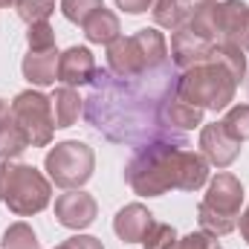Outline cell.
<instances>
[{
    "mask_svg": "<svg viewBox=\"0 0 249 249\" xmlns=\"http://www.w3.org/2000/svg\"><path fill=\"white\" fill-rule=\"evenodd\" d=\"M197 220H200V229H203L209 238H223V235H229V232L238 226V220L223 217V214L212 212V209L203 206V203H200V209H197Z\"/></svg>",
    "mask_w": 249,
    "mask_h": 249,
    "instance_id": "cell-22",
    "label": "cell"
},
{
    "mask_svg": "<svg viewBox=\"0 0 249 249\" xmlns=\"http://www.w3.org/2000/svg\"><path fill=\"white\" fill-rule=\"evenodd\" d=\"M214 249H220V247H214Z\"/></svg>",
    "mask_w": 249,
    "mask_h": 249,
    "instance_id": "cell-34",
    "label": "cell"
},
{
    "mask_svg": "<svg viewBox=\"0 0 249 249\" xmlns=\"http://www.w3.org/2000/svg\"><path fill=\"white\" fill-rule=\"evenodd\" d=\"M247 75V55L232 44H217L212 61L194 64L177 78V99L200 110H226Z\"/></svg>",
    "mask_w": 249,
    "mask_h": 249,
    "instance_id": "cell-3",
    "label": "cell"
},
{
    "mask_svg": "<svg viewBox=\"0 0 249 249\" xmlns=\"http://www.w3.org/2000/svg\"><path fill=\"white\" fill-rule=\"evenodd\" d=\"M151 3L154 0H116V6L127 12V15H142V12H148L151 9Z\"/></svg>",
    "mask_w": 249,
    "mask_h": 249,
    "instance_id": "cell-31",
    "label": "cell"
},
{
    "mask_svg": "<svg viewBox=\"0 0 249 249\" xmlns=\"http://www.w3.org/2000/svg\"><path fill=\"white\" fill-rule=\"evenodd\" d=\"M174 244H177V232L168 223H151V229L142 238V247L145 249H171Z\"/></svg>",
    "mask_w": 249,
    "mask_h": 249,
    "instance_id": "cell-26",
    "label": "cell"
},
{
    "mask_svg": "<svg viewBox=\"0 0 249 249\" xmlns=\"http://www.w3.org/2000/svg\"><path fill=\"white\" fill-rule=\"evenodd\" d=\"M53 12H55V0H18V15L29 26L47 20Z\"/></svg>",
    "mask_w": 249,
    "mask_h": 249,
    "instance_id": "cell-25",
    "label": "cell"
},
{
    "mask_svg": "<svg viewBox=\"0 0 249 249\" xmlns=\"http://www.w3.org/2000/svg\"><path fill=\"white\" fill-rule=\"evenodd\" d=\"M241 203H244V188H241V180L235 174H217L212 183H209V191L203 197V206H209L212 212L223 214V217H232L238 220L241 214Z\"/></svg>",
    "mask_w": 249,
    "mask_h": 249,
    "instance_id": "cell-8",
    "label": "cell"
},
{
    "mask_svg": "<svg viewBox=\"0 0 249 249\" xmlns=\"http://www.w3.org/2000/svg\"><path fill=\"white\" fill-rule=\"evenodd\" d=\"M165 124H168L174 133L188 130V127H197V124H203V110L174 96V99H168V105H165Z\"/></svg>",
    "mask_w": 249,
    "mask_h": 249,
    "instance_id": "cell-21",
    "label": "cell"
},
{
    "mask_svg": "<svg viewBox=\"0 0 249 249\" xmlns=\"http://www.w3.org/2000/svg\"><path fill=\"white\" fill-rule=\"evenodd\" d=\"M26 148H29V139L15 119L12 105L6 99H0V160H15Z\"/></svg>",
    "mask_w": 249,
    "mask_h": 249,
    "instance_id": "cell-15",
    "label": "cell"
},
{
    "mask_svg": "<svg viewBox=\"0 0 249 249\" xmlns=\"http://www.w3.org/2000/svg\"><path fill=\"white\" fill-rule=\"evenodd\" d=\"M96 75V61L87 47H70L58 58V81L64 87H81L90 84Z\"/></svg>",
    "mask_w": 249,
    "mask_h": 249,
    "instance_id": "cell-13",
    "label": "cell"
},
{
    "mask_svg": "<svg viewBox=\"0 0 249 249\" xmlns=\"http://www.w3.org/2000/svg\"><path fill=\"white\" fill-rule=\"evenodd\" d=\"M3 249H41L32 226L26 223H12L6 232H3Z\"/></svg>",
    "mask_w": 249,
    "mask_h": 249,
    "instance_id": "cell-24",
    "label": "cell"
},
{
    "mask_svg": "<svg viewBox=\"0 0 249 249\" xmlns=\"http://www.w3.org/2000/svg\"><path fill=\"white\" fill-rule=\"evenodd\" d=\"M220 124L226 127V133L238 142H247L249 139V105H235L229 107V113L220 119Z\"/></svg>",
    "mask_w": 249,
    "mask_h": 249,
    "instance_id": "cell-23",
    "label": "cell"
},
{
    "mask_svg": "<svg viewBox=\"0 0 249 249\" xmlns=\"http://www.w3.org/2000/svg\"><path fill=\"white\" fill-rule=\"evenodd\" d=\"M191 3L188 0H157L154 3V20H157V26H162V29H171V32H177V29H183L188 23V18H191Z\"/></svg>",
    "mask_w": 249,
    "mask_h": 249,
    "instance_id": "cell-18",
    "label": "cell"
},
{
    "mask_svg": "<svg viewBox=\"0 0 249 249\" xmlns=\"http://www.w3.org/2000/svg\"><path fill=\"white\" fill-rule=\"evenodd\" d=\"M96 214H99L96 200L81 188H70L55 200V217L67 229H87L96 220Z\"/></svg>",
    "mask_w": 249,
    "mask_h": 249,
    "instance_id": "cell-9",
    "label": "cell"
},
{
    "mask_svg": "<svg viewBox=\"0 0 249 249\" xmlns=\"http://www.w3.org/2000/svg\"><path fill=\"white\" fill-rule=\"evenodd\" d=\"M58 53L55 50H44V53H32L23 58V78L35 87H47L53 81H58Z\"/></svg>",
    "mask_w": 249,
    "mask_h": 249,
    "instance_id": "cell-16",
    "label": "cell"
},
{
    "mask_svg": "<svg viewBox=\"0 0 249 249\" xmlns=\"http://www.w3.org/2000/svg\"><path fill=\"white\" fill-rule=\"evenodd\" d=\"M53 186L32 165H15L9 160L0 162V203H6L18 217H32L50 206Z\"/></svg>",
    "mask_w": 249,
    "mask_h": 249,
    "instance_id": "cell-4",
    "label": "cell"
},
{
    "mask_svg": "<svg viewBox=\"0 0 249 249\" xmlns=\"http://www.w3.org/2000/svg\"><path fill=\"white\" fill-rule=\"evenodd\" d=\"M26 44L32 53H44V50H55V29L41 20V23H32L29 32H26Z\"/></svg>",
    "mask_w": 249,
    "mask_h": 249,
    "instance_id": "cell-27",
    "label": "cell"
},
{
    "mask_svg": "<svg viewBox=\"0 0 249 249\" xmlns=\"http://www.w3.org/2000/svg\"><path fill=\"white\" fill-rule=\"evenodd\" d=\"M84 38L90 41V44H105V47H110L116 38H119V32H122V26H119V18L110 12V9H96L84 23Z\"/></svg>",
    "mask_w": 249,
    "mask_h": 249,
    "instance_id": "cell-17",
    "label": "cell"
},
{
    "mask_svg": "<svg viewBox=\"0 0 249 249\" xmlns=\"http://www.w3.org/2000/svg\"><path fill=\"white\" fill-rule=\"evenodd\" d=\"M124 180L142 197H160L171 188L197 191L209 183V162L203 154L191 151L186 136L162 139L136 151L124 168Z\"/></svg>",
    "mask_w": 249,
    "mask_h": 249,
    "instance_id": "cell-2",
    "label": "cell"
},
{
    "mask_svg": "<svg viewBox=\"0 0 249 249\" xmlns=\"http://www.w3.org/2000/svg\"><path fill=\"white\" fill-rule=\"evenodd\" d=\"M217 44L249 50V6L244 0L217 3Z\"/></svg>",
    "mask_w": 249,
    "mask_h": 249,
    "instance_id": "cell-7",
    "label": "cell"
},
{
    "mask_svg": "<svg viewBox=\"0 0 249 249\" xmlns=\"http://www.w3.org/2000/svg\"><path fill=\"white\" fill-rule=\"evenodd\" d=\"M102 6H105L102 0H61V12L70 23H84Z\"/></svg>",
    "mask_w": 249,
    "mask_h": 249,
    "instance_id": "cell-28",
    "label": "cell"
},
{
    "mask_svg": "<svg viewBox=\"0 0 249 249\" xmlns=\"http://www.w3.org/2000/svg\"><path fill=\"white\" fill-rule=\"evenodd\" d=\"M200 151H203L206 162H212L217 168H229L238 160V154H241V142L232 139L220 122H214V124L203 127V133H200Z\"/></svg>",
    "mask_w": 249,
    "mask_h": 249,
    "instance_id": "cell-10",
    "label": "cell"
},
{
    "mask_svg": "<svg viewBox=\"0 0 249 249\" xmlns=\"http://www.w3.org/2000/svg\"><path fill=\"white\" fill-rule=\"evenodd\" d=\"M151 223H154V214L142 203H130V206L119 209V214L113 217V232L122 238L124 244H142V238L151 229Z\"/></svg>",
    "mask_w": 249,
    "mask_h": 249,
    "instance_id": "cell-14",
    "label": "cell"
},
{
    "mask_svg": "<svg viewBox=\"0 0 249 249\" xmlns=\"http://www.w3.org/2000/svg\"><path fill=\"white\" fill-rule=\"evenodd\" d=\"M107 70H110L113 75H119V78H136V75H142V72H151V67L145 61L139 44L133 41V35H130V38H122V35H119V38L107 47Z\"/></svg>",
    "mask_w": 249,
    "mask_h": 249,
    "instance_id": "cell-11",
    "label": "cell"
},
{
    "mask_svg": "<svg viewBox=\"0 0 249 249\" xmlns=\"http://www.w3.org/2000/svg\"><path fill=\"white\" fill-rule=\"evenodd\" d=\"M241 235H244V241L249 244V206H247V212L241 214Z\"/></svg>",
    "mask_w": 249,
    "mask_h": 249,
    "instance_id": "cell-32",
    "label": "cell"
},
{
    "mask_svg": "<svg viewBox=\"0 0 249 249\" xmlns=\"http://www.w3.org/2000/svg\"><path fill=\"white\" fill-rule=\"evenodd\" d=\"M44 168L50 174V180L58 188H81L90 177H93V168H96V157H93V148L78 142V139H67L61 145H55L47 160H44Z\"/></svg>",
    "mask_w": 249,
    "mask_h": 249,
    "instance_id": "cell-5",
    "label": "cell"
},
{
    "mask_svg": "<svg viewBox=\"0 0 249 249\" xmlns=\"http://www.w3.org/2000/svg\"><path fill=\"white\" fill-rule=\"evenodd\" d=\"M55 249H105L99 238H90V235H75V238H67L64 244H58Z\"/></svg>",
    "mask_w": 249,
    "mask_h": 249,
    "instance_id": "cell-30",
    "label": "cell"
},
{
    "mask_svg": "<svg viewBox=\"0 0 249 249\" xmlns=\"http://www.w3.org/2000/svg\"><path fill=\"white\" fill-rule=\"evenodd\" d=\"M133 41L139 44V50H142L151 70H160V67L168 64V44H165V35L160 29H139L133 35Z\"/></svg>",
    "mask_w": 249,
    "mask_h": 249,
    "instance_id": "cell-19",
    "label": "cell"
},
{
    "mask_svg": "<svg viewBox=\"0 0 249 249\" xmlns=\"http://www.w3.org/2000/svg\"><path fill=\"white\" fill-rule=\"evenodd\" d=\"M6 6H18V0H0V9H6Z\"/></svg>",
    "mask_w": 249,
    "mask_h": 249,
    "instance_id": "cell-33",
    "label": "cell"
},
{
    "mask_svg": "<svg viewBox=\"0 0 249 249\" xmlns=\"http://www.w3.org/2000/svg\"><path fill=\"white\" fill-rule=\"evenodd\" d=\"M53 119H55V127H70V124H75L78 119V113H81V102L84 99H78V93L72 90V87H58L55 93H53Z\"/></svg>",
    "mask_w": 249,
    "mask_h": 249,
    "instance_id": "cell-20",
    "label": "cell"
},
{
    "mask_svg": "<svg viewBox=\"0 0 249 249\" xmlns=\"http://www.w3.org/2000/svg\"><path fill=\"white\" fill-rule=\"evenodd\" d=\"M214 47L217 44H209L203 38H197L194 32H188L186 26L177 29L171 35V61L177 70H188L194 64H203V61H212L214 55Z\"/></svg>",
    "mask_w": 249,
    "mask_h": 249,
    "instance_id": "cell-12",
    "label": "cell"
},
{
    "mask_svg": "<svg viewBox=\"0 0 249 249\" xmlns=\"http://www.w3.org/2000/svg\"><path fill=\"white\" fill-rule=\"evenodd\" d=\"M12 113L18 124L23 127L26 139L32 148H44L53 142V133H55V119H53V102L38 93V90H23L15 96L12 102Z\"/></svg>",
    "mask_w": 249,
    "mask_h": 249,
    "instance_id": "cell-6",
    "label": "cell"
},
{
    "mask_svg": "<svg viewBox=\"0 0 249 249\" xmlns=\"http://www.w3.org/2000/svg\"><path fill=\"white\" fill-rule=\"evenodd\" d=\"M171 249H214V241L206 232H191L186 238H177V244Z\"/></svg>",
    "mask_w": 249,
    "mask_h": 249,
    "instance_id": "cell-29",
    "label": "cell"
},
{
    "mask_svg": "<svg viewBox=\"0 0 249 249\" xmlns=\"http://www.w3.org/2000/svg\"><path fill=\"white\" fill-rule=\"evenodd\" d=\"M177 67L142 72L136 78H119L110 70H96L90 93L84 99V116L110 142L145 148L162 139H177L165 124V105L177 96Z\"/></svg>",
    "mask_w": 249,
    "mask_h": 249,
    "instance_id": "cell-1",
    "label": "cell"
}]
</instances>
